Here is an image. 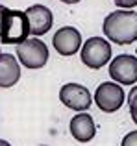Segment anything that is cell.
<instances>
[{
    "label": "cell",
    "mask_w": 137,
    "mask_h": 146,
    "mask_svg": "<svg viewBox=\"0 0 137 146\" xmlns=\"http://www.w3.org/2000/svg\"><path fill=\"white\" fill-rule=\"evenodd\" d=\"M104 35L115 44H132L137 41V13L117 9L104 19Z\"/></svg>",
    "instance_id": "6da1fadb"
},
{
    "label": "cell",
    "mask_w": 137,
    "mask_h": 146,
    "mask_svg": "<svg viewBox=\"0 0 137 146\" xmlns=\"http://www.w3.org/2000/svg\"><path fill=\"white\" fill-rule=\"evenodd\" d=\"M30 35V22L24 11L4 7L0 41L4 44H21Z\"/></svg>",
    "instance_id": "7a4b0ae2"
},
{
    "label": "cell",
    "mask_w": 137,
    "mask_h": 146,
    "mask_svg": "<svg viewBox=\"0 0 137 146\" xmlns=\"http://www.w3.org/2000/svg\"><path fill=\"white\" fill-rule=\"evenodd\" d=\"M111 52L113 50H111L109 41L94 35V37H91V39H87L85 43H83L82 50H80V57H82V63L85 65V67L98 70V68L106 67V65L109 63Z\"/></svg>",
    "instance_id": "3957f363"
},
{
    "label": "cell",
    "mask_w": 137,
    "mask_h": 146,
    "mask_svg": "<svg viewBox=\"0 0 137 146\" xmlns=\"http://www.w3.org/2000/svg\"><path fill=\"white\" fill-rule=\"evenodd\" d=\"M17 59L26 68H43L48 63V46L39 37L26 39L17 44Z\"/></svg>",
    "instance_id": "277c9868"
},
{
    "label": "cell",
    "mask_w": 137,
    "mask_h": 146,
    "mask_svg": "<svg viewBox=\"0 0 137 146\" xmlns=\"http://www.w3.org/2000/svg\"><path fill=\"white\" fill-rule=\"evenodd\" d=\"M124 89L115 82H104L94 91V104L104 113H115L124 106Z\"/></svg>",
    "instance_id": "5b68a950"
},
{
    "label": "cell",
    "mask_w": 137,
    "mask_h": 146,
    "mask_svg": "<svg viewBox=\"0 0 137 146\" xmlns=\"http://www.w3.org/2000/svg\"><path fill=\"white\" fill-rule=\"evenodd\" d=\"M109 78L119 85H134L137 82V56L120 54L109 61Z\"/></svg>",
    "instance_id": "8992f818"
},
{
    "label": "cell",
    "mask_w": 137,
    "mask_h": 146,
    "mask_svg": "<svg viewBox=\"0 0 137 146\" xmlns=\"http://www.w3.org/2000/svg\"><path fill=\"white\" fill-rule=\"evenodd\" d=\"M59 100L63 106H67L72 111H78V113L87 111L93 104V96H91L89 89L80 83H65L59 89Z\"/></svg>",
    "instance_id": "52a82bcc"
},
{
    "label": "cell",
    "mask_w": 137,
    "mask_h": 146,
    "mask_svg": "<svg viewBox=\"0 0 137 146\" xmlns=\"http://www.w3.org/2000/svg\"><path fill=\"white\" fill-rule=\"evenodd\" d=\"M24 13L30 22V35L41 37L47 32H50L52 24H54V15H52L50 7L43 6V4H33Z\"/></svg>",
    "instance_id": "ba28073f"
},
{
    "label": "cell",
    "mask_w": 137,
    "mask_h": 146,
    "mask_svg": "<svg viewBox=\"0 0 137 146\" xmlns=\"http://www.w3.org/2000/svg\"><path fill=\"white\" fill-rule=\"evenodd\" d=\"M52 46L61 56H74L82 46V33L72 26H63L52 37Z\"/></svg>",
    "instance_id": "9c48e42d"
},
{
    "label": "cell",
    "mask_w": 137,
    "mask_h": 146,
    "mask_svg": "<svg viewBox=\"0 0 137 146\" xmlns=\"http://www.w3.org/2000/svg\"><path fill=\"white\" fill-rule=\"evenodd\" d=\"M68 129H70V135L74 137L78 143H89V141L94 139L96 135V126H94V120L89 113H78L70 118V124H68Z\"/></svg>",
    "instance_id": "30bf717a"
},
{
    "label": "cell",
    "mask_w": 137,
    "mask_h": 146,
    "mask_svg": "<svg viewBox=\"0 0 137 146\" xmlns=\"http://www.w3.org/2000/svg\"><path fill=\"white\" fill-rule=\"evenodd\" d=\"M21 80V65L11 54H0V89H9Z\"/></svg>",
    "instance_id": "8fae6325"
},
{
    "label": "cell",
    "mask_w": 137,
    "mask_h": 146,
    "mask_svg": "<svg viewBox=\"0 0 137 146\" xmlns=\"http://www.w3.org/2000/svg\"><path fill=\"white\" fill-rule=\"evenodd\" d=\"M126 98H128V107H130V117L137 124V85L132 87V91L126 94Z\"/></svg>",
    "instance_id": "7c38bea8"
},
{
    "label": "cell",
    "mask_w": 137,
    "mask_h": 146,
    "mask_svg": "<svg viewBox=\"0 0 137 146\" xmlns=\"http://www.w3.org/2000/svg\"><path fill=\"white\" fill-rule=\"evenodd\" d=\"M120 146H137V129L126 133L124 139H122V143H120Z\"/></svg>",
    "instance_id": "4fadbf2b"
},
{
    "label": "cell",
    "mask_w": 137,
    "mask_h": 146,
    "mask_svg": "<svg viewBox=\"0 0 137 146\" xmlns=\"http://www.w3.org/2000/svg\"><path fill=\"white\" fill-rule=\"evenodd\" d=\"M117 7H122V9H130V7L137 6V0H113Z\"/></svg>",
    "instance_id": "5bb4252c"
},
{
    "label": "cell",
    "mask_w": 137,
    "mask_h": 146,
    "mask_svg": "<svg viewBox=\"0 0 137 146\" xmlns=\"http://www.w3.org/2000/svg\"><path fill=\"white\" fill-rule=\"evenodd\" d=\"M4 7H6V6L0 4V30H2V11H4Z\"/></svg>",
    "instance_id": "9a60e30c"
},
{
    "label": "cell",
    "mask_w": 137,
    "mask_h": 146,
    "mask_svg": "<svg viewBox=\"0 0 137 146\" xmlns=\"http://www.w3.org/2000/svg\"><path fill=\"white\" fill-rule=\"evenodd\" d=\"M61 2H63V4H78L80 0H61Z\"/></svg>",
    "instance_id": "2e32d148"
},
{
    "label": "cell",
    "mask_w": 137,
    "mask_h": 146,
    "mask_svg": "<svg viewBox=\"0 0 137 146\" xmlns=\"http://www.w3.org/2000/svg\"><path fill=\"white\" fill-rule=\"evenodd\" d=\"M0 146H11L7 141H4V139H0Z\"/></svg>",
    "instance_id": "e0dca14e"
},
{
    "label": "cell",
    "mask_w": 137,
    "mask_h": 146,
    "mask_svg": "<svg viewBox=\"0 0 137 146\" xmlns=\"http://www.w3.org/2000/svg\"><path fill=\"white\" fill-rule=\"evenodd\" d=\"M135 54H137V50H135Z\"/></svg>",
    "instance_id": "ac0fdd59"
},
{
    "label": "cell",
    "mask_w": 137,
    "mask_h": 146,
    "mask_svg": "<svg viewBox=\"0 0 137 146\" xmlns=\"http://www.w3.org/2000/svg\"><path fill=\"white\" fill-rule=\"evenodd\" d=\"M0 54H2V52H0Z\"/></svg>",
    "instance_id": "d6986e66"
}]
</instances>
